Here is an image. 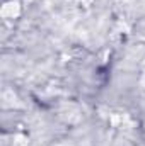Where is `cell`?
I'll return each instance as SVG.
<instances>
[{
	"instance_id": "cell-3",
	"label": "cell",
	"mask_w": 145,
	"mask_h": 146,
	"mask_svg": "<svg viewBox=\"0 0 145 146\" xmlns=\"http://www.w3.org/2000/svg\"><path fill=\"white\" fill-rule=\"evenodd\" d=\"M142 85L145 87V75H144V78H142Z\"/></svg>"
},
{
	"instance_id": "cell-2",
	"label": "cell",
	"mask_w": 145,
	"mask_h": 146,
	"mask_svg": "<svg viewBox=\"0 0 145 146\" xmlns=\"http://www.w3.org/2000/svg\"><path fill=\"white\" fill-rule=\"evenodd\" d=\"M26 145H28V141H26V138H24V136H15L14 146H26Z\"/></svg>"
},
{
	"instance_id": "cell-1",
	"label": "cell",
	"mask_w": 145,
	"mask_h": 146,
	"mask_svg": "<svg viewBox=\"0 0 145 146\" xmlns=\"http://www.w3.org/2000/svg\"><path fill=\"white\" fill-rule=\"evenodd\" d=\"M19 3L17 2H7L3 7H2V17L5 19H14L19 15Z\"/></svg>"
}]
</instances>
